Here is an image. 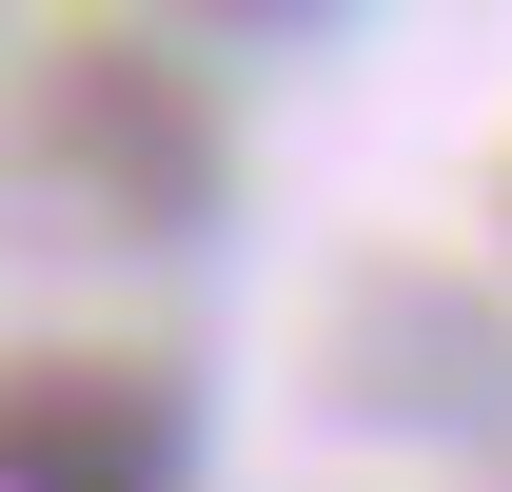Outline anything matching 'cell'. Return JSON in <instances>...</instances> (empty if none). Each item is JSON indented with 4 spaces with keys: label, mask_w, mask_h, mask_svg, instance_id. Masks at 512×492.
<instances>
[{
    "label": "cell",
    "mask_w": 512,
    "mask_h": 492,
    "mask_svg": "<svg viewBox=\"0 0 512 492\" xmlns=\"http://www.w3.org/2000/svg\"><path fill=\"white\" fill-rule=\"evenodd\" d=\"M0 492H178V394L158 374H99V355L20 374L0 394Z\"/></svg>",
    "instance_id": "obj_1"
}]
</instances>
